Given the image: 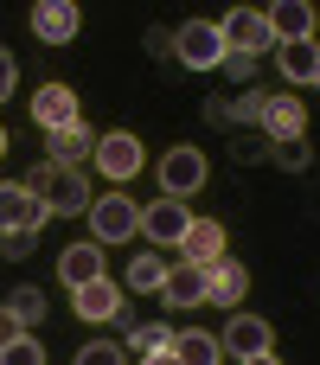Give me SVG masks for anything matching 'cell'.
Wrapping results in <instances>:
<instances>
[{"label":"cell","instance_id":"obj_27","mask_svg":"<svg viewBox=\"0 0 320 365\" xmlns=\"http://www.w3.org/2000/svg\"><path fill=\"white\" fill-rule=\"evenodd\" d=\"M0 359H6V365H45V346H38V340H32V327H26V334H19Z\"/></svg>","mask_w":320,"mask_h":365},{"label":"cell","instance_id":"obj_15","mask_svg":"<svg viewBox=\"0 0 320 365\" xmlns=\"http://www.w3.org/2000/svg\"><path fill=\"white\" fill-rule=\"evenodd\" d=\"M32 38H45V45L77 38V6L71 0H32Z\"/></svg>","mask_w":320,"mask_h":365},{"label":"cell","instance_id":"obj_16","mask_svg":"<svg viewBox=\"0 0 320 365\" xmlns=\"http://www.w3.org/2000/svg\"><path fill=\"white\" fill-rule=\"evenodd\" d=\"M103 250H109L103 237H83V244H71V250L58 257V276H64L71 289H77V282H90V276H109V263H103Z\"/></svg>","mask_w":320,"mask_h":365},{"label":"cell","instance_id":"obj_20","mask_svg":"<svg viewBox=\"0 0 320 365\" xmlns=\"http://www.w3.org/2000/svg\"><path fill=\"white\" fill-rule=\"evenodd\" d=\"M160 282H167V263H160V250H141V257H128V269H122V289H128V295H160Z\"/></svg>","mask_w":320,"mask_h":365},{"label":"cell","instance_id":"obj_23","mask_svg":"<svg viewBox=\"0 0 320 365\" xmlns=\"http://www.w3.org/2000/svg\"><path fill=\"white\" fill-rule=\"evenodd\" d=\"M128 353H135V359H173V334H167L160 321H135V327H128Z\"/></svg>","mask_w":320,"mask_h":365},{"label":"cell","instance_id":"obj_29","mask_svg":"<svg viewBox=\"0 0 320 365\" xmlns=\"http://www.w3.org/2000/svg\"><path fill=\"white\" fill-rule=\"evenodd\" d=\"M276 167L282 173H308V148L301 141H276Z\"/></svg>","mask_w":320,"mask_h":365},{"label":"cell","instance_id":"obj_24","mask_svg":"<svg viewBox=\"0 0 320 365\" xmlns=\"http://www.w3.org/2000/svg\"><path fill=\"white\" fill-rule=\"evenodd\" d=\"M263 115H269V96H263L257 83H244V90L224 103V122H237V128H263Z\"/></svg>","mask_w":320,"mask_h":365},{"label":"cell","instance_id":"obj_32","mask_svg":"<svg viewBox=\"0 0 320 365\" xmlns=\"http://www.w3.org/2000/svg\"><path fill=\"white\" fill-rule=\"evenodd\" d=\"M269 148H276V141H269L263 128H257V135H237V160H263Z\"/></svg>","mask_w":320,"mask_h":365},{"label":"cell","instance_id":"obj_7","mask_svg":"<svg viewBox=\"0 0 320 365\" xmlns=\"http://www.w3.org/2000/svg\"><path fill=\"white\" fill-rule=\"evenodd\" d=\"M160 302H167V308H205V302H212V263H192V257L167 263Z\"/></svg>","mask_w":320,"mask_h":365},{"label":"cell","instance_id":"obj_31","mask_svg":"<svg viewBox=\"0 0 320 365\" xmlns=\"http://www.w3.org/2000/svg\"><path fill=\"white\" fill-rule=\"evenodd\" d=\"M32 244H38V231H0V250L19 263V257H32Z\"/></svg>","mask_w":320,"mask_h":365},{"label":"cell","instance_id":"obj_17","mask_svg":"<svg viewBox=\"0 0 320 365\" xmlns=\"http://www.w3.org/2000/svg\"><path fill=\"white\" fill-rule=\"evenodd\" d=\"M263 135H269V141H301V135H308V109H301V96H269Z\"/></svg>","mask_w":320,"mask_h":365},{"label":"cell","instance_id":"obj_8","mask_svg":"<svg viewBox=\"0 0 320 365\" xmlns=\"http://www.w3.org/2000/svg\"><path fill=\"white\" fill-rule=\"evenodd\" d=\"M205 180H212V167H205V154H199V148H186V141H180V148H167V154H160V192L192 199Z\"/></svg>","mask_w":320,"mask_h":365},{"label":"cell","instance_id":"obj_18","mask_svg":"<svg viewBox=\"0 0 320 365\" xmlns=\"http://www.w3.org/2000/svg\"><path fill=\"white\" fill-rule=\"evenodd\" d=\"M180 257H192V263H218V257H224V225L192 212V225H186V237H180Z\"/></svg>","mask_w":320,"mask_h":365},{"label":"cell","instance_id":"obj_35","mask_svg":"<svg viewBox=\"0 0 320 365\" xmlns=\"http://www.w3.org/2000/svg\"><path fill=\"white\" fill-rule=\"evenodd\" d=\"M0 160H6V128H0Z\"/></svg>","mask_w":320,"mask_h":365},{"label":"cell","instance_id":"obj_30","mask_svg":"<svg viewBox=\"0 0 320 365\" xmlns=\"http://www.w3.org/2000/svg\"><path fill=\"white\" fill-rule=\"evenodd\" d=\"M77 365H122V346H109V340H90V346L77 353Z\"/></svg>","mask_w":320,"mask_h":365},{"label":"cell","instance_id":"obj_25","mask_svg":"<svg viewBox=\"0 0 320 365\" xmlns=\"http://www.w3.org/2000/svg\"><path fill=\"white\" fill-rule=\"evenodd\" d=\"M6 308H13V314H19L26 327H38V321H45V308H51V295H45L38 282H19V289L6 295Z\"/></svg>","mask_w":320,"mask_h":365},{"label":"cell","instance_id":"obj_21","mask_svg":"<svg viewBox=\"0 0 320 365\" xmlns=\"http://www.w3.org/2000/svg\"><path fill=\"white\" fill-rule=\"evenodd\" d=\"M276 51H282L276 64H282L289 83H314V71H320V45L314 38H289V45H276Z\"/></svg>","mask_w":320,"mask_h":365},{"label":"cell","instance_id":"obj_36","mask_svg":"<svg viewBox=\"0 0 320 365\" xmlns=\"http://www.w3.org/2000/svg\"><path fill=\"white\" fill-rule=\"evenodd\" d=\"M314 83H320V71H314Z\"/></svg>","mask_w":320,"mask_h":365},{"label":"cell","instance_id":"obj_4","mask_svg":"<svg viewBox=\"0 0 320 365\" xmlns=\"http://www.w3.org/2000/svg\"><path fill=\"white\" fill-rule=\"evenodd\" d=\"M90 167H96L109 186H122V180H135V173L148 167V148H141V135L115 128V135H96V154H90Z\"/></svg>","mask_w":320,"mask_h":365},{"label":"cell","instance_id":"obj_34","mask_svg":"<svg viewBox=\"0 0 320 365\" xmlns=\"http://www.w3.org/2000/svg\"><path fill=\"white\" fill-rule=\"evenodd\" d=\"M13 83H19V64H13V51H0V103L13 96Z\"/></svg>","mask_w":320,"mask_h":365},{"label":"cell","instance_id":"obj_3","mask_svg":"<svg viewBox=\"0 0 320 365\" xmlns=\"http://www.w3.org/2000/svg\"><path fill=\"white\" fill-rule=\"evenodd\" d=\"M173 45H180V71H218L224 64V32H218V19H186V26H173Z\"/></svg>","mask_w":320,"mask_h":365},{"label":"cell","instance_id":"obj_9","mask_svg":"<svg viewBox=\"0 0 320 365\" xmlns=\"http://www.w3.org/2000/svg\"><path fill=\"white\" fill-rule=\"evenodd\" d=\"M186 225H192V212H186V199H173V192H160L154 205H141V237H148L154 250L180 244V237H186Z\"/></svg>","mask_w":320,"mask_h":365},{"label":"cell","instance_id":"obj_19","mask_svg":"<svg viewBox=\"0 0 320 365\" xmlns=\"http://www.w3.org/2000/svg\"><path fill=\"white\" fill-rule=\"evenodd\" d=\"M244 295H250V269L244 263H231V257H218L212 263V308H244Z\"/></svg>","mask_w":320,"mask_h":365},{"label":"cell","instance_id":"obj_2","mask_svg":"<svg viewBox=\"0 0 320 365\" xmlns=\"http://www.w3.org/2000/svg\"><path fill=\"white\" fill-rule=\"evenodd\" d=\"M90 237H103V244H128L135 231H141V205L122 192V186H109L103 199H90Z\"/></svg>","mask_w":320,"mask_h":365},{"label":"cell","instance_id":"obj_26","mask_svg":"<svg viewBox=\"0 0 320 365\" xmlns=\"http://www.w3.org/2000/svg\"><path fill=\"white\" fill-rule=\"evenodd\" d=\"M141 45H148V58H154V64H180V45H173V32H167V26H148V38H141Z\"/></svg>","mask_w":320,"mask_h":365},{"label":"cell","instance_id":"obj_1","mask_svg":"<svg viewBox=\"0 0 320 365\" xmlns=\"http://www.w3.org/2000/svg\"><path fill=\"white\" fill-rule=\"evenodd\" d=\"M26 186L58 212V218H77V212H90V180H83V167H58V160H38L32 173H26Z\"/></svg>","mask_w":320,"mask_h":365},{"label":"cell","instance_id":"obj_13","mask_svg":"<svg viewBox=\"0 0 320 365\" xmlns=\"http://www.w3.org/2000/svg\"><path fill=\"white\" fill-rule=\"evenodd\" d=\"M77 115H83V109H77V90H71V83H45V90L32 96V122H38L45 135H51V128H71Z\"/></svg>","mask_w":320,"mask_h":365},{"label":"cell","instance_id":"obj_6","mask_svg":"<svg viewBox=\"0 0 320 365\" xmlns=\"http://www.w3.org/2000/svg\"><path fill=\"white\" fill-rule=\"evenodd\" d=\"M224 353H231V359H250V365H269L276 359V327H269L263 314H237V308H231Z\"/></svg>","mask_w":320,"mask_h":365},{"label":"cell","instance_id":"obj_33","mask_svg":"<svg viewBox=\"0 0 320 365\" xmlns=\"http://www.w3.org/2000/svg\"><path fill=\"white\" fill-rule=\"evenodd\" d=\"M19 334H26V321H19V314H13V308L0 302V353H6V346H13Z\"/></svg>","mask_w":320,"mask_h":365},{"label":"cell","instance_id":"obj_11","mask_svg":"<svg viewBox=\"0 0 320 365\" xmlns=\"http://www.w3.org/2000/svg\"><path fill=\"white\" fill-rule=\"evenodd\" d=\"M51 218V205L26 186V180H13V186H0V231H38Z\"/></svg>","mask_w":320,"mask_h":365},{"label":"cell","instance_id":"obj_28","mask_svg":"<svg viewBox=\"0 0 320 365\" xmlns=\"http://www.w3.org/2000/svg\"><path fill=\"white\" fill-rule=\"evenodd\" d=\"M231 83H257V51H224V64H218Z\"/></svg>","mask_w":320,"mask_h":365},{"label":"cell","instance_id":"obj_14","mask_svg":"<svg viewBox=\"0 0 320 365\" xmlns=\"http://www.w3.org/2000/svg\"><path fill=\"white\" fill-rule=\"evenodd\" d=\"M90 154H96V135L83 128V115H77L71 128H51V135H45V160H58V167H83Z\"/></svg>","mask_w":320,"mask_h":365},{"label":"cell","instance_id":"obj_10","mask_svg":"<svg viewBox=\"0 0 320 365\" xmlns=\"http://www.w3.org/2000/svg\"><path fill=\"white\" fill-rule=\"evenodd\" d=\"M218 32H224V45H231V51H257V58L276 45V38H269V19H263V6H231V13L218 19Z\"/></svg>","mask_w":320,"mask_h":365},{"label":"cell","instance_id":"obj_5","mask_svg":"<svg viewBox=\"0 0 320 365\" xmlns=\"http://www.w3.org/2000/svg\"><path fill=\"white\" fill-rule=\"evenodd\" d=\"M71 314L77 321H128V289L122 282H109V276H90V282H77L71 289Z\"/></svg>","mask_w":320,"mask_h":365},{"label":"cell","instance_id":"obj_22","mask_svg":"<svg viewBox=\"0 0 320 365\" xmlns=\"http://www.w3.org/2000/svg\"><path fill=\"white\" fill-rule=\"evenodd\" d=\"M173 359L180 365H212V359H224V340H212L205 327H186V334H173Z\"/></svg>","mask_w":320,"mask_h":365},{"label":"cell","instance_id":"obj_12","mask_svg":"<svg viewBox=\"0 0 320 365\" xmlns=\"http://www.w3.org/2000/svg\"><path fill=\"white\" fill-rule=\"evenodd\" d=\"M263 19H269V38H276V45H289V38H314V0H269Z\"/></svg>","mask_w":320,"mask_h":365}]
</instances>
